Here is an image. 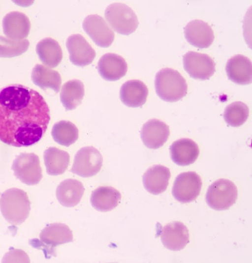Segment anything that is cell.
Segmentation results:
<instances>
[{
    "label": "cell",
    "instance_id": "cell-1",
    "mask_svg": "<svg viewBox=\"0 0 252 263\" xmlns=\"http://www.w3.org/2000/svg\"><path fill=\"white\" fill-rule=\"evenodd\" d=\"M50 120L49 108L37 91L21 84L0 88V141L26 147L42 138Z\"/></svg>",
    "mask_w": 252,
    "mask_h": 263
},
{
    "label": "cell",
    "instance_id": "cell-2",
    "mask_svg": "<svg viewBox=\"0 0 252 263\" xmlns=\"http://www.w3.org/2000/svg\"><path fill=\"white\" fill-rule=\"evenodd\" d=\"M0 209L5 219L10 224L23 223L28 218L31 210L27 193L16 188L7 189L0 196Z\"/></svg>",
    "mask_w": 252,
    "mask_h": 263
},
{
    "label": "cell",
    "instance_id": "cell-3",
    "mask_svg": "<svg viewBox=\"0 0 252 263\" xmlns=\"http://www.w3.org/2000/svg\"><path fill=\"white\" fill-rule=\"evenodd\" d=\"M155 89L158 97L167 102H176L187 94L188 85L177 70L170 68L160 70L156 75Z\"/></svg>",
    "mask_w": 252,
    "mask_h": 263
},
{
    "label": "cell",
    "instance_id": "cell-4",
    "mask_svg": "<svg viewBox=\"0 0 252 263\" xmlns=\"http://www.w3.org/2000/svg\"><path fill=\"white\" fill-rule=\"evenodd\" d=\"M105 17L114 30L123 35L132 33L139 25L137 17L133 10L122 3L109 5L105 11Z\"/></svg>",
    "mask_w": 252,
    "mask_h": 263
},
{
    "label": "cell",
    "instance_id": "cell-5",
    "mask_svg": "<svg viewBox=\"0 0 252 263\" xmlns=\"http://www.w3.org/2000/svg\"><path fill=\"white\" fill-rule=\"evenodd\" d=\"M238 190L236 186L227 179H219L209 187L206 196L208 205L216 210L227 209L237 200Z\"/></svg>",
    "mask_w": 252,
    "mask_h": 263
},
{
    "label": "cell",
    "instance_id": "cell-6",
    "mask_svg": "<svg viewBox=\"0 0 252 263\" xmlns=\"http://www.w3.org/2000/svg\"><path fill=\"white\" fill-rule=\"evenodd\" d=\"M11 169L14 175L28 185L38 184L42 178L39 159L34 153H21L14 160Z\"/></svg>",
    "mask_w": 252,
    "mask_h": 263
},
{
    "label": "cell",
    "instance_id": "cell-7",
    "mask_svg": "<svg viewBox=\"0 0 252 263\" xmlns=\"http://www.w3.org/2000/svg\"><path fill=\"white\" fill-rule=\"evenodd\" d=\"M102 164L100 152L92 146H85L75 154L70 172L83 177H91L99 172Z\"/></svg>",
    "mask_w": 252,
    "mask_h": 263
},
{
    "label": "cell",
    "instance_id": "cell-8",
    "mask_svg": "<svg viewBox=\"0 0 252 263\" xmlns=\"http://www.w3.org/2000/svg\"><path fill=\"white\" fill-rule=\"evenodd\" d=\"M202 185L201 179L197 173L184 172L176 178L172 187V195L181 203H189L199 196Z\"/></svg>",
    "mask_w": 252,
    "mask_h": 263
},
{
    "label": "cell",
    "instance_id": "cell-9",
    "mask_svg": "<svg viewBox=\"0 0 252 263\" xmlns=\"http://www.w3.org/2000/svg\"><path fill=\"white\" fill-rule=\"evenodd\" d=\"M183 60L185 70L195 79H208L215 72V63L206 54L189 51L183 56Z\"/></svg>",
    "mask_w": 252,
    "mask_h": 263
},
{
    "label": "cell",
    "instance_id": "cell-10",
    "mask_svg": "<svg viewBox=\"0 0 252 263\" xmlns=\"http://www.w3.org/2000/svg\"><path fill=\"white\" fill-rule=\"evenodd\" d=\"M82 26L86 33L99 47H108L114 40L113 30L104 19L98 15L87 16L83 22Z\"/></svg>",
    "mask_w": 252,
    "mask_h": 263
},
{
    "label": "cell",
    "instance_id": "cell-11",
    "mask_svg": "<svg viewBox=\"0 0 252 263\" xmlns=\"http://www.w3.org/2000/svg\"><path fill=\"white\" fill-rule=\"evenodd\" d=\"M66 46L70 61L76 66L88 65L93 62L95 57V51L81 34L69 36L66 40Z\"/></svg>",
    "mask_w": 252,
    "mask_h": 263
},
{
    "label": "cell",
    "instance_id": "cell-12",
    "mask_svg": "<svg viewBox=\"0 0 252 263\" xmlns=\"http://www.w3.org/2000/svg\"><path fill=\"white\" fill-rule=\"evenodd\" d=\"M170 134L169 126L157 119H151L143 125L141 138L145 146L149 148L157 149L167 141Z\"/></svg>",
    "mask_w": 252,
    "mask_h": 263
},
{
    "label": "cell",
    "instance_id": "cell-13",
    "mask_svg": "<svg viewBox=\"0 0 252 263\" xmlns=\"http://www.w3.org/2000/svg\"><path fill=\"white\" fill-rule=\"evenodd\" d=\"M160 238L163 245L168 249L180 251L189 242V233L182 222H172L162 228Z\"/></svg>",
    "mask_w": 252,
    "mask_h": 263
},
{
    "label": "cell",
    "instance_id": "cell-14",
    "mask_svg": "<svg viewBox=\"0 0 252 263\" xmlns=\"http://www.w3.org/2000/svg\"><path fill=\"white\" fill-rule=\"evenodd\" d=\"M184 35L189 43L199 48H208L215 38L211 26L199 19L192 20L188 23L184 28Z\"/></svg>",
    "mask_w": 252,
    "mask_h": 263
},
{
    "label": "cell",
    "instance_id": "cell-15",
    "mask_svg": "<svg viewBox=\"0 0 252 263\" xmlns=\"http://www.w3.org/2000/svg\"><path fill=\"white\" fill-rule=\"evenodd\" d=\"M2 28L3 33L8 38L21 40L28 36L31 23L23 13L12 11L6 14L3 18Z\"/></svg>",
    "mask_w": 252,
    "mask_h": 263
},
{
    "label": "cell",
    "instance_id": "cell-16",
    "mask_svg": "<svg viewBox=\"0 0 252 263\" xmlns=\"http://www.w3.org/2000/svg\"><path fill=\"white\" fill-rule=\"evenodd\" d=\"M97 70L101 77L105 80L115 81L124 76L127 70L126 60L114 53H107L99 59Z\"/></svg>",
    "mask_w": 252,
    "mask_h": 263
},
{
    "label": "cell",
    "instance_id": "cell-17",
    "mask_svg": "<svg viewBox=\"0 0 252 263\" xmlns=\"http://www.w3.org/2000/svg\"><path fill=\"white\" fill-rule=\"evenodd\" d=\"M170 177V171L168 168L161 165H154L144 174L143 185L149 193L158 195L166 190Z\"/></svg>",
    "mask_w": 252,
    "mask_h": 263
},
{
    "label": "cell",
    "instance_id": "cell-18",
    "mask_svg": "<svg viewBox=\"0 0 252 263\" xmlns=\"http://www.w3.org/2000/svg\"><path fill=\"white\" fill-rule=\"evenodd\" d=\"M228 78L239 85H247L252 82V62L247 57L237 55L229 58L226 65Z\"/></svg>",
    "mask_w": 252,
    "mask_h": 263
},
{
    "label": "cell",
    "instance_id": "cell-19",
    "mask_svg": "<svg viewBox=\"0 0 252 263\" xmlns=\"http://www.w3.org/2000/svg\"><path fill=\"white\" fill-rule=\"evenodd\" d=\"M172 161L179 166H187L193 163L199 154L197 144L191 139L182 138L175 141L170 147Z\"/></svg>",
    "mask_w": 252,
    "mask_h": 263
},
{
    "label": "cell",
    "instance_id": "cell-20",
    "mask_svg": "<svg viewBox=\"0 0 252 263\" xmlns=\"http://www.w3.org/2000/svg\"><path fill=\"white\" fill-rule=\"evenodd\" d=\"M148 95L146 85L138 80L125 82L121 87L120 97L121 101L129 107H139L146 102Z\"/></svg>",
    "mask_w": 252,
    "mask_h": 263
},
{
    "label": "cell",
    "instance_id": "cell-21",
    "mask_svg": "<svg viewBox=\"0 0 252 263\" xmlns=\"http://www.w3.org/2000/svg\"><path fill=\"white\" fill-rule=\"evenodd\" d=\"M83 184L75 179H66L58 185L56 189V197L63 206L71 207L78 205L84 192Z\"/></svg>",
    "mask_w": 252,
    "mask_h": 263
},
{
    "label": "cell",
    "instance_id": "cell-22",
    "mask_svg": "<svg viewBox=\"0 0 252 263\" xmlns=\"http://www.w3.org/2000/svg\"><path fill=\"white\" fill-rule=\"evenodd\" d=\"M121 199L120 192L111 186H100L92 193L90 202L93 207L101 212H107L118 206Z\"/></svg>",
    "mask_w": 252,
    "mask_h": 263
},
{
    "label": "cell",
    "instance_id": "cell-23",
    "mask_svg": "<svg viewBox=\"0 0 252 263\" xmlns=\"http://www.w3.org/2000/svg\"><path fill=\"white\" fill-rule=\"evenodd\" d=\"M39 237L42 243L52 247L73 240L70 228L66 225L60 223L47 225L41 231Z\"/></svg>",
    "mask_w": 252,
    "mask_h": 263
},
{
    "label": "cell",
    "instance_id": "cell-24",
    "mask_svg": "<svg viewBox=\"0 0 252 263\" xmlns=\"http://www.w3.org/2000/svg\"><path fill=\"white\" fill-rule=\"evenodd\" d=\"M31 79L34 84L43 90L50 88L56 92L60 90L62 83L60 73L43 65L37 64L34 66Z\"/></svg>",
    "mask_w": 252,
    "mask_h": 263
},
{
    "label": "cell",
    "instance_id": "cell-25",
    "mask_svg": "<svg viewBox=\"0 0 252 263\" xmlns=\"http://www.w3.org/2000/svg\"><path fill=\"white\" fill-rule=\"evenodd\" d=\"M47 173L51 175L63 174L68 168L70 155L66 151L56 147H50L43 154Z\"/></svg>",
    "mask_w": 252,
    "mask_h": 263
},
{
    "label": "cell",
    "instance_id": "cell-26",
    "mask_svg": "<svg viewBox=\"0 0 252 263\" xmlns=\"http://www.w3.org/2000/svg\"><path fill=\"white\" fill-rule=\"evenodd\" d=\"M36 52L41 62L53 68L57 66L63 58V51L59 43L47 37L40 40L36 45Z\"/></svg>",
    "mask_w": 252,
    "mask_h": 263
},
{
    "label": "cell",
    "instance_id": "cell-27",
    "mask_svg": "<svg viewBox=\"0 0 252 263\" xmlns=\"http://www.w3.org/2000/svg\"><path fill=\"white\" fill-rule=\"evenodd\" d=\"M84 95L83 83L79 80H71L62 86L60 100L66 111L72 110L82 103Z\"/></svg>",
    "mask_w": 252,
    "mask_h": 263
},
{
    "label": "cell",
    "instance_id": "cell-28",
    "mask_svg": "<svg viewBox=\"0 0 252 263\" xmlns=\"http://www.w3.org/2000/svg\"><path fill=\"white\" fill-rule=\"evenodd\" d=\"M51 135L59 144L69 146L78 139L79 131L74 124L67 120H61L53 126Z\"/></svg>",
    "mask_w": 252,
    "mask_h": 263
},
{
    "label": "cell",
    "instance_id": "cell-29",
    "mask_svg": "<svg viewBox=\"0 0 252 263\" xmlns=\"http://www.w3.org/2000/svg\"><path fill=\"white\" fill-rule=\"evenodd\" d=\"M249 113L248 106L242 102L237 101L233 102L226 107L223 117L227 124L233 127H238L246 121Z\"/></svg>",
    "mask_w": 252,
    "mask_h": 263
},
{
    "label": "cell",
    "instance_id": "cell-30",
    "mask_svg": "<svg viewBox=\"0 0 252 263\" xmlns=\"http://www.w3.org/2000/svg\"><path fill=\"white\" fill-rule=\"evenodd\" d=\"M29 45L27 39L14 40L0 35V58L19 56L28 50Z\"/></svg>",
    "mask_w": 252,
    "mask_h": 263
}]
</instances>
